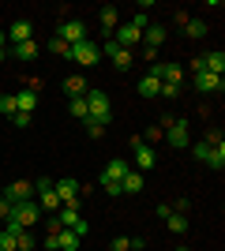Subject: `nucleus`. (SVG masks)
I'll use <instances>...</instances> for the list:
<instances>
[{
    "mask_svg": "<svg viewBox=\"0 0 225 251\" xmlns=\"http://www.w3.org/2000/svg\"><path fill=\"white\" fill-rule=\"evenodd\" d=\"M154 75H158L161 83H184V68H180V64H158Z\"/></svg>",
    "mask_w": 225,
    "mask_h": 251,
    "instance_id": "nucleus-14",
    "label": "nucleus"
},
{
    "mask_svg": "<svg viewBox=\"0 0 225 251\" xmlns=\"http://www.w3.org/2000/svg\"><path fill=\"white\" fill-rule=\"evenodd\" d=\"M11 206H15V202H11L8 195H0V218H4V221L11 218Z\"/></svg>",
    "mask_w": 225,
    "mask_h": 251,
    "instance_id": "nucleus-39",
    "label": "nucleus"
},
{
    "mask_svg": "<svg viewBox=\"0 0 225 251\" xmlns=\"http://www.w3.org/2000/svg\"><path fill=\"white\" fill-rule=\"evenodd\" d=\"M53 191H56V199H60V206H75L79 210V180L75 176H64V180H53Z\"/></svg>",
    "mask_w": 225,
    "mask_h": 251,
    "instance_id": "nucleus-3",
    "label": "nucleus"
},
{
    "mask_svg": "<svg viewBox=\"0 0 225 251\" xmlns=\"http://www.w3.org/2000/svg\"><path fill=\"white\" fill-rule=\"evenodd\" d=\"M192 154L199 157V161H203V157H206V143H195V147H192Z\"/></svg>",
    "mask_w": 225,
    "mask_h": 251,
    "instance_id": "nucleus-41",
    "label": "nucleus"
},
{
    "mask_svg": "<svg viewBox=\"0 0 225 251\" xmlns=\"http://www.w3.org/2000/svg\"><path fill=\"white\" fill-rule=\"evenodd\" d=\"M38 214H42V206H38L34 199H26V202H15V206H11V218H8V232L30 229L34 221H38Z\"/></svg>",
    "mask_w": 225,
    "mask_h": 251,
    "instance_id": "nucleus-1",
    "label": "nucleus"
},
{
    "mask_svg": "<svg viewBox=\"0 0 225 251\" xmlns=\"http://www.w3.org/2000/svg\"><path fill=\"white\" fill-rule=\"evenodd\" d=\"M53 236H56V251H79V244H83V236L72 229H56Z\"/></svg>",
    "mask_w": 225,
    "mask_h": 251,
    "instance_id": "nucleus-12",
    "label": "nucleus"
},
{
    "mask_svg": "<svg viewBox=\"0 0 225 251\" xmlns=\"http://www.w3.org/2000/svg\"><path fill=\"white\" fill-rule=\"evenodd\" d=\"M15 113H19V105H15V94H0V116H8V120H11Z\"/></svg>",
    "mask_w": 225,
    "mask_h": 251,
    "instance_id": "nucleus-28",
    "label": "nucleus"
},
{
    "mask_svg": "<svg viewBox=\"0 0 225 251\" xmlns=\"http://www.w3.org/2000/svg\"><path fill=\"white\" fill-rule=\"evenodd\" d=\"M131 150H135V165H139V173H147V169L158 165V154H154V147H143V143H139V147H131Z\"/></svg>",
    "mask_w": 225,
    "mask_h": 251,
    "instance_id": "nucleus-15",
    "label": "nucleus"
},
{
    "mask_svg": "<svg viewBox=\"0 0 225 251\" xmlns=\"http://www.w3.org/2000/svg\"><path fill=\"white\" fill-rule=\"evenodd\" d=\"M165 225H169V232L184 236V232H188V214H176V210H173L169 218H165Z\"/></svg>",
    "mask_w": 225,
    "mask_h": 251,
    "instance_id": "nucleus-26",
    "label": "nucleus"
},
{
    "mask_svg": "<svg viewBox=\"0 0 225 251\" xmlns=\"http://www.w3.org/2000/svg\"><path fill=\"white\" fill-rule=\"evenodd\" d=\"M98 19H101V30H105V38H113V30L120 26V15H117V8H113V4H105V8L98 11Z\"/></svg>",
    "mask_w": 225,
    "mask_h": 251,
    "instance_id": "nucleus-16",
    "label": "nucleus"
},
{
    "mask_svg": "<svg viewBox=\"0 0 225 251\" xmlns=\"http://www.w3.org/2000/svg\"><path fill=\"white\" fill-rule=\"evenodd\" d=\"M203 143H206V147H222V143H225V131H218V127H210V131H206V135H203Z\"/></svg>",
    "mask_w": 225,
    "mask_h": 251,
    "instance_id": "nucleus-35",
    "label": "nucleus"
},
{
    "mask_svg": "<svg viewBox=\"0 0 225 251\" xmlns=\"http://www.w3.org/2000/svg\"><path fill=\"white\" fill-rule=\"evenodd\" d=\"M101 191H105V195H124V191H120V180H105V176H101Z\"/></svg>",
    "mask_w": 225,
    "mask_h": 251,
    "instance_id": "nucleus-37",
    "label": "nucleus"
},
{
    "mask_svg": "<svg viewBox=\"0 0 225 251\" xmlns=\"http://www.w3.org/2000/svg\"><path fill=\"white\" fill-rule=\"evenodd\" d=\"M158 98H180V83H161Z\"/></svg>",
    "mask_w": 225,
    "mask_h": 251,
    "instance_id": "nucleus-36",
    "label": "nucleus"
},
{
    "mask_svg": "<svg viewBox=\"0 0 225 251\" xmlns=\"http://www.w3.org/2000/svg\"><path fill=\"white\" fill-rule=\"evenodd\" d=\"M109 60H113L120 72H124V68H131V49H117V52H109Z\"/></svg>",
    "mask_w": 225,
    "mask_h": 251,
    "instance_id": "nucleus-29",
    "label": "nucleus"
},
{
    "mask_svg": "<svg viewBox=\"0 0 225 251\" xmlns=\"http://www.w3.org/2000/svg\"><path fill=\"white\" fill-rule=\"evenodd\" d=\"M165 139L173 150H184L188 147V120H165Z\"/></svg>",
    "mask_w": 225,
    "mask_h": 251,
    "instance_id": "nucleus-7",
    "label": "nucleus"
},
{
    "mask_svg": "<svg viewBox=\"0 0 225 251\" xmlns=\"http://www.w3.org/2000/svg\"><path fill=\"white\" fill-rule=\"evenodd\" d=\"M11 56H15V60H34V56H38V38H30V42H19V45H11Z\"/></svg>",
    "mask_w": 225,
    "mask_h": 251,
    "instance_id": "nucleus-20",
    "label": "nucleus"
},
{
    "mask_svg": "<svg viewBox=\"0 0 225 251\" xmlns=\"http://www.w3.org/2000/svg\"><path fill=\"white\" fill-rule=\"evenodd\" d=\"M53 218H56L60 229H72V232H79V236H86V221H83V214H79L75 206H60Z\"/></svg>",
    "mask_w": 225,
    "mask_h": 251,
    "instance_id": "nucleus-4",
    "label": "nucleus"
},
{
    "mask_svg": "<svg viewBox=\"0 0 225 251\" xmlns=\"http://www.w3.org/2000/svg\"><path fill=\"white\" fill-rule=\"evenodd\" d=\"M203 68H206L210 75H222V72H225V52H222V49L203 52Z\"/></svg>",
    "mask_w": 225,
    "mask_h": 251,
    "instance_id": "nucleus-19",
    "label": "nucleus"
},
{
    "mask_svg": "<svg viewBox=\"0 0 225 251\" xmlns=\"http://www.w3.org/2000/svg\"><path fill=\"white\" fill-rule=\"evenodd\" d=\"M203 165H210V169H218V173H222V169H225V143H222V147H206Z\"/></svg>",
    "mask_w": 225,
    "mask_h": 251,
    "instance_id": "nucleus-21",
    "label": "nucleus"
},
{
    "mask_svg": "<svg viewBox=\"0 0 225 251\" xmlns=\"http://www.w3.org/2000/svg\"><path fill=\"white\" fill-rule=\"evenodd\" d=\"M176 251H188V248H176Z\"/></svg>",
    "mask_w": 225,
    "mask_h": 251,
    "instance_id": "nucleus-43",
    "label": "nucleus"
},
{
    "mask_svg": "<svg viewBox=\"0 0 225 251\" xmlns=\"http://www.w3.org/2000/svg\"><path fill=\"white\" fill-rule=\"evenodd\" d=\"M34 191H38V206H42L45 214H56V210H60V199H56L53 180H49V176H42V180H38V188H34Z\"/></svg>",
    "mask_w": 225,
    "mask_h": 251,
    "instance_id": "nucleus-5",
    "label": "nucleus"
},
{
    "mask_svg": "<svg viewBox=\"0 0 225 251\" xmlns=\"http://www.w3.org/2000/svg\"><path fill=\"white\" fill-rule=\"evenodd\" d=\"M180 26L188 38H206V23L203 19H188V15H180Z\"/></svg>",
    "mask_w": 225,
    "mask_h": 251,
    "instance_id": "nucleus-24",
    "label": "nucleus"
},
{
    "mask_svg": "<svg viewBox=\"0 0 225 251\" xmlns=\"http://www.w3.org/2000/svg\"><path fill=\"white\" fill-rule=\"evenodd\" d=\"M143 240H135V236H117V240L109 244V251H139Z\"/></svg>",
    "mask_w": 225,
    "mask_h": 251,
    "instance_id": "nucleus-27",
    "label": "nucleus"
},
{
    "mask_svg": "<svg viewBox=\"0 0 225 251\" xmlns=\"http://www.w3.org/2000/svg\"><path fill=\"white\" fill-rule=\"evenodd\" d=\"M158 90H161V79H158L154 72L139 79V94H143V98H158Z\"/></svg>",
    "mask_w": 225,
    "mask_h": 251,
    "instance_id": "nucleus-25",
    "label": "nucleus"
},
{
    "mask_svg": "<svg viewBox=\"0 0 225 251\" xmlns=\"http://www.w3.org/2000/svg\"><path fill=\"white\" fill-rule=\"evenodd\" d=\"M15 244H19V251H34V236L26 229H19L15 232Z\"/></svg>",
    "mask_w": 225,
    "mask_h": 251,
    "instance_id": "nucleus-33",
    "label": "nucleus"
},
{
    "mask_svg": "<svg viewBox=\"0 0 225 251\" xmlns=\"http://www.w3.org/2000/svg\"><path fill=\"white\" fill-rule=\"evenodd\" d=\"M101 176H105V180H124V176H128V161H124V157H113Z\"/></svg>",
    "mask_w": 225,
    "mask_h": 251,
    "instance_id": "nucleus-22",
    "label": "nucleus"
},
{
    "mask_svg": "<svg viewBox=\"0 0 225 251\" xmlns=\"http://www.w3.org/2000/svg\"><path fill=\"white\" fill-rule=\"evenodd\" d=\"M120 191H128V195H139V191H143V173L128 169V176L120 180Z\"/></svg>",
    "mask_w": 225,
    "mask_h": 251,
    "instance_id": "nucleus-23",
    "label": "nucleus"
},
{
    "mask_svg": "<svg viewBox=\"0 0 225 251\" xmlns=\"http://www.w3.org/2000/svg\"><path fill=\"white\" fill-rule=\"evenodd\" d=\"M49 52H56V56H68V60H72V45H68V42H60L56 34L49 38Z\"/></svg>",
    "mask_w": 225,
    "mask_h": 251,
    "instance_id": "nucleus-30",
    "label": "nucleus"
},
{
    "mask_svg": "<svg viewBox=\"0 0 225 251\" xmlns=\"http://www.w3.org/2000/svg\"><path fill=\"white\" fill-rule=\"evenodd\" d=\"M98 56H101V52H98V42H90V38H86V42H79V45H72V60L83 64V68L98 64Z\"/></svg>",
    "mask_w": 225,
    "mask_h": 251,
    "instance_id": "nucleus-8",
    "label": "nucleus"
},
{
    "mask_svg": "<svg viewBox=\"0 0 225 251\" xmlns=\"http://www.w3.org/2000/svg\"><path fill=\"white\" fill-rule=\"evenodd\" d=\"M86 116H90V120H98V124H109L113 105H109V94H105V90H86Z\"/></svg>",
    "mask_w": 225,
    "mask_h": 251,
    "instance_id": "nucleus-2",
    "label": "nucleus"
},
{
    "mask_svg": "<svg viewBox=\"0 0 225 251\" xmlns=\"http://www.w3.org/2000/svg\"><path fill=\"white\" fill-rule=\"evenodd\" d=\"M128 23H135V26H139V30H147V26H150V15H147V11H135V15H131Z\"/></svg>",
    "mask_w": 225,
    "mask_h": 251,
    "instance_id": "nucleus-38",
    "label": "nucleus"
},
{
    "mask_svg": "<svg viewBox=\"0 0 225 251\" xmlns=\"http://www.w3.org/2000/svg\"><path fill=\"white\" fill-rule=\"evenodd\" d=\"M86 90H90V86H86L83 75H68V79H64V94H68V101H72V98H86Z\"/></svg>",
    "mask_w": 225,
    "mask_h": 251,
    "instance_id": "nucleus-17",
    "label": "nucleus"
},
{
    "mask_svg": "<svg viewBox=\"0 0 225 251\" xmlns=\"http://www.w3.org/2000/svg\"><path fill=\"white\" fill-rule=\"evenodd\" d=\"M15 105H19V113H30V116H34V109H38V90L23 86L19 94H15Z\"/></svg>",
    "mask_w": 225,
    "mask_h": 251,
    "instance_id": "nucleus-18",
    "label": "nucleus"
},
{
    "mask_svg": "<svg viewBox=\"0 0 225 251\" xmlns=\"http://www.w3.org/2000/svg\"><path fill=\"white\" fill-rule=\"evenodd\" d=\"M0 251H19V244H15V232H0Z\"/></svg>",
    "mask_w": 225,
    "mask_h": 251,
    "instance_id": "nucleus-34",
    "label": "nucleus"
},
{
    "mask_svg": "<svg viewBox=\"0 0 225 251\" xmlns=\"http://www.w3.org/2000/svg\"><path fill=\"white\" fill-rule=\"evenodd\" d=\"M68 109H72L75 120H86V98H72V101H68Z\"/></svg>",
    "mask_w": 225,
    "mask_h": 251,
    "instance_id": "nucleus-31",
    "label": "nucleus"
},
{
    "mask_svg": "<svg viewBox=\"0 0 225 251\" xmlns=\"http://www.w3.org/2000/svg\"><path fill=\"white\" fill-rule=\"evenodd\" d=\"M143 42H147V52H154L158 45H165V26H161V23H150L147 30H143Z\"/></svg>",
    "mask_w": 225,
    "mask_h": 251,
    "instance_id": "nucleus-13",
    "label": "nucleus"
},
{
    "mask_svg": "<svg viewBox=\"0 0 225 251\" xmlns=\"http://www.w3.org/2000/svg\"><path fill=\"white\" fill-rule=\"evenodd\" d=\"M30 38H34V23H30V19H15V23L8 26V42H11V45L30 42Z\"/></svg>",
    "mask_w": 225,
    "mask_h": 251,
    "instance_id": "nucleus-10",
    "label": "nucleus"
},
{
    "mask_svg": "<svg viewBox=\"0 0 225 251\" xmlns=\"http://www.w3.org/2000/svg\"><path fill=\"white\" fill-rule=\"evenodd\" d=\"M30 120H34L30 113H15V116H11V124H15V127H30Z\"/></svg>",
    "mask_w": 225,
    "mask_h": 251,
    "instance_id": "nucleus-40",
    "label": "nucleus"
},
{
    "mask_svg": "<svg viewBox=\"0 0 225 251\" xmlns=\"http://www.w3.org/2000/svg\"><path fill=\"white\" fill-rule=\"evenodd\" d=\"M4 195H8L11 202H26L34 195V184L30 180H15V184H8V188H4Z\"/></svg>",
    "mask_w": 225,
    "mask_h": 251,
    "instance_id": "nucleus-11",
    "label": "nucleus"
},
{
    "mask_svg": "<svg viewBox=\"0 0 225 251\" xmlns=\"http://www.w3.org/2000/svg\"><path fill=\"white\" fill-rule=\"evenodd\" d=\"M83 127H86V135H90V139H101V135H105V124H98V120H90V116L83 120Z\"/></svg>",
    "mask_w": 225,
    "mask_h": 251,
    "instance_id": "nucleus-32",
    "label": "nucleus"
},
{
    "mask_svg": "<svg viewBox=\"0 0 225 251\" xmlns=\"http://www.w3.org/2000/svg\"><path fill=\"white\" fill-rule=\"evenodd\" d=\"M4 45H8V34H4V30H0V52H4Z\"/></svg>",
    "mask_w": 225,
    "mask_h": 251,
    "instance_id": "nucleus-42",
    "label": "nucleus"
},
{
    "mask_svg": "<svg viewBox=\"0 0 225 251\" xmlns=\"http://www.w3.org/2000/svg\"><path fill=\"white\" fill-rule=\"evenodd\" d=\"M192 83H195L199 94H222V90H225V79H222V75H210V72L192 75Z\"/></svg>",
    "mask_w": 225,
    "mask_h": 251,
    "instance_id": "nucleus-9",
    "label": "nucleus"
},
{
    "mask_svg": "<svg viewBox=\"0 0 225 251\" xmlns=\"http://www.w3.org/2000/svg\"><path fill=\"white\" fill-rule=\"evenodd\" d=\"M56 38L68 42V45H79V42H86V26L79 19H64L60 26H56Z\"/></svg>",
    "mask_w": 225,
    "mask_h": 251,
    "instance_id": "nucleus-6",
    "label": "nucleus"
}]
</instances>
